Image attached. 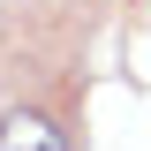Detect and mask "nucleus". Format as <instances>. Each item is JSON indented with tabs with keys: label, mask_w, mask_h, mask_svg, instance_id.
Listing matches in <instances>:
<instances>
[{
	"label": "nucleus",
	"mask_w": 151,
	"mask_h": 151,
	"mask_svg": "<svg viewBox=\"0 0 151 151\" xmlns=\"http://www.w3.org/2000/svg\"><path fill=\"white\" fill-rule=\"evenodd\" d=\"M0 151H68V136H60L45 113H8V121H0Z\"/></svg>",
	"instance_id": "obj_1"
}]
</instances>
